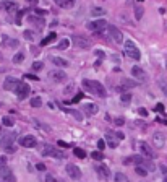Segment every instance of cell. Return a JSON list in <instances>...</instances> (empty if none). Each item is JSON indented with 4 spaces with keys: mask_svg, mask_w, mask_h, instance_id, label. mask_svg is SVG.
<instances>
[{
    "mask_svg": "<svg viewBox=\"0 0 167 182\" xmlns=\"http://www.w3.org/2000/svg\"><path fill=\"white\" fill-rule=\"evenodd\" d=\"M83 88H84L86 91L96 94V96H99V98H106V96H107L106 88H104V86L101 85L99 82H96V80H88V78L83 80Z\"/></svg>",
    "mask_w": 167,
    "mask_h": 182,
    "instance_id": "6da1fadb",
    "label": "cell"
},
{
    "mask_svg": "<svg viewBox=\"0 0 167 182\" xmlns=\"http://www.w3.org/2000/svg\"><path fill=\"white\" fill-rule=\"evenodd\" d=\"M123 52H125L127 57H130V59H133V60H140L141 59V52H140V49L136 47V44L133 41H125V49H123Z\"/></svg>",
    "mask_w": 167,
    "mask_h": 182,
    "instance_id": "7a4b0ae2",
    "label": "cell"
},
{
    "mask_svg": "<svg viewBox=\"0 0 167 182\" xmlns=\"http://www.w3.org/2000/svg\"><path fill=\"white\" fill-rule=\"evenodd\" d=\"M41 155H42V156H52V158H59V159L65 158V153H63L62 150L55 148V147H52V145H49V143H46L44 147H42V150H41Z\"/></svg>",
    "mask_w": 167,
    "mask_h": 182,
    "instance_id": "3957f363",
    "label": "cell"
},
{
    "mask_svg": "<svg viewBox=\"0 0 167 182\" xmlns=\"http://www.w3.org/2000/svg\"><path fill=\"white\" fill-rule=\"evenodd\" d=\"M109 25L106 23V20H96V21H89L88 25H86V28H88L89 31L93 33H101L104 30V28H107Z\"/></svg>",
    "mask_w": 167,
    "mask_h": 182,
    "instance_id": "277c9868",
    "label": "cell"
},
{
    "mask_svg": "<svg viewBox=\"0 0 167 182\" xmlns=\"http://www.w3.org/2000/svg\"><path fill=\"white\" fill-rule=\"evenodd\" d=\"M0 180H3V182H16L11 169H8L7 166H0Z\"/></svg>",
    "mask_w": 167,
    "mask_h": 182,
    "instance_id": "5b68a950",
    "label": "cell"
},
{
    "mask_svg": "<svg viewBox=\"0 0 167 182\" xmlns=\"http://www.w3.org/2000/svg\"><path fill=\"white\" fill-rule=\"evenodd\" d=\"M107 33L111 34V38H112L115 42H119V44H120V42L123 41V34H122V31L119 30L117 26H112V25H109V26H107Z\"/></svg>",
    "mask_w": 167,
    "mask_h": 182,
    "instance_id": "8992f818",
    "label": "cell"
},
{
    "mask_svg": "<svg viewBox=\"0 0 167 182\" xmlns=\"http://www.w3.org/2000/svg\"><path fill=\"white\" fill-rule=\"evenodd\" d=\"M20 83L21 82H20L18 78L8 77V78H5V82H3V90H7V91H16V88H18Z\"/></svg>",
    "mask_w": 167,
    "mask_h": 182,
    "instance_id": "52a82bcc",
    "label": "cell"
},
{
    "mask_svg": "<svg viewBox=\"0 0 167 182\" xmlns=\"http://www.w3.org/2000/svg\"><path fill=\"white\" fill-rule=\"evenodd\" d=\"M65 171H67L68 177L75 179V180H78L79 177H81V169H79V167H78L76 164H67V167H65Z\"/></svg>",
    "mask_w": 167,
    "mask_h": 182,
    "instance_id": "ba28073f",
    "label": "cell"
},
{
    "mask_svg": "<svg viewBox=\"0 0 167 182\" xmlns=\"http://www.w3.org/2000/svg\"><path fill=\"white\" fill-rule=\"evenodd\" d=\"M15 93H16V96H18L20 99H25V98H28V96H29L31 88H29V85H28V83H20Z\"/></svg>",
    "mask_w": 167,
    "mask_h": 182,
    "instance_id": "9c48e42d",
    "label": "cell"
},
{
    "mask_svg": "<svg viewBox=\"0 0 167 182\" xmlns=\"http://www.w3.org/2000/svg\"><path fill=\"white\" fill-rule=\"evenodd\" d=\"M20 145L25 148H34L36 145H38V140H36V137H33V135H26L23 138H20Z\"/></svg>",
    "mask_w": 167,
    "mask_h": 182,
    "instance_id": "30bf717a",
    "label": "cell"
},
{
    "mask_svg": "<svg viewBox=\"0 0 167 182\" xmlns=\"http://www.w3.org/2000/svg\"><path fill=\"white\" fill-rule=\"evenodd\" d=\"M49 78L55 83H62V82H65V78H67V73L62 70H52V72H49Z\"/></svg>",
    "mask_w": 167,
    "mask_h": 182,
    "instance_id": "8fae6325",
    "label": "cell"
},
{
    "mask_svg": "<svg viewBox=\"0 0 167 182\" xmlns=\"http://www.w3.org/2000/svg\"><path fill=\"white\" fill-rule=\"evenodd\" d=\"M132 75H133V78H138L140 82H144V80H148L146 72H144L141 67H138V65H135V67L132 68Z\"/></svg>",
    "mask_w": 167,
    "mask_h": 182,
    "instance_id": "7c38bea8",
    "label": "cell"
},
{
    "mask_svg": "<svg viewBox=\"0 0 167 182\" xmlns=\"http://www.w3.org/2000/svg\"><path fill=\"white\" fill-rule=\"evenodd\" d=\"M0 8L7 10L8 13H13V12H16V10H18V3H16V2H13V0H5V2L0 3Z\"/></svg>",
    "mask_w": 167,
    "mask_h": 182,
    "instance_id": "4fadbf2b",
    "label": "cell"
},
{
    "mask_svg": "<svg viewBox=\"0 0 167 182\" xmlns=\"http://www.w3.org/2000/svg\"><path fill=\"white\" fill-rule=\"evenodd\" d=\"M94 169H96L97 176H99L101 179H109V177H111V171H109V167L104 166V164H99V166L94 167Z\"/></svg>",
    "mask_w": 167,
    "mask_h": 182,
    "instance_id": "5bb4252c",
    "label": "cell"
},
{
    "mask_svg": "<svg viewBox=\"0 0 167 182\" xmlns=\"http://www.w3.org/2000/svg\"><path fill=\"white\" fill-rule=\"evenodd\" d=\"M152 143H154L156 148H162L164 143H165V137H164V133L156 132L154 135H152Z\"/></svg>",
    "mask_w": 167,
    "mask_h": 182,
    "instance_id": "9a60e30c",
    "label": "cell"
},
{
    "mask_svg": "<svg viewBox=\"0 0 167 182\" xmlns=\"http://www.w3.org/2000/svg\"><path fill=\"white\" fill-rule=\"evenodd\" d=\"M140 150H141V153H143V156H144V158H148V159L156 158L154 151L151 150V147H149L148 143H141V145H140Z\"/></svg>",
    "mask_w": 167,
    "mask_h": 182,
    "instance_id": "2e32d148",
    "label": "cell"
},
{
    "mask_svg": "<svg viewBox=\"0 0 167 182\" xmlns=\"http://www.w3.org/2000/svg\"><path fill=\"white\" fill-rule=\"evenodd\" d=\"M73 44H75L76 47L88 49V47H89V41L86 39V38H83V36H75V38H73Z\"/></svg>",
    "mask_w": 167,
    "mask_h": 182,
    "instance_id": "e0dca14e",
    "label": "cell"
},
{
    "mask_svg": "<svg viewBox=\"0 0 167 182\" xmlns=\"http://www.w3.org/2000/svg\"><path fill=\"white\" fill-rule=\"evenodd\" d=\"M83 111H84L86 115H94V114H97L99 107L93 103H88V104H83Z\"/></svg>",
    "mask_w": 167,
    "mask_h": 182,
    "instance_id": "ac0fdd59",
    "label": "cell"
},
{
    "mask_svg": "<svg viewBox=\"0 0 167 182\" xmlns=\"http://www.w3.org/2000/svg\"><path fill=\"white\" fill-rule=\"evenodd\" d=\"M106 143L109 145L111 148H117V145H119V138H114V135L109 132L107 135H106Z\"/></svg>",
    "mask_w": 167,
    "mask_h": 182,
    "instance_id": "d6986e66",
    "label": "cell"
},
{
    "mask_svg": "<svg viewBox=\"0 0 167 182\" xmlns=\"http://www.w3.org/2000/svg\"><path fill=\"white\" fill-rule=\"evenodd\" d=\"M16 138V133H10V135H7V137H3L2 138V145L7 148V147H11V143H13V140Z\"/></svg>",
    "mask_w": 167,
    "mask_h": 182,
    "instance_id": "ffe728a7",
    "label": "cell"
},
{
    "mask_svg": "<svg viewBox=\"0 0 167 182\" xmlns=\"http://www.w3.org/2000/svg\"><path fill=\"white\" fill-rule=\"evenodd\" d=\"M63 109V112H67V114H70V115H73V117L76 119V120H81L83 117H81V112H78V111H75V109H68V107H62Z\"/></svg>",
    "mask_w": 167,
    "mask_h": 182,
    "instance_id": "44dd1931",
    "label": "cell"
},
{
    "mask_svg": "<svg viewBox=\"0 0 167 182\" xmlns=\"http://www.w3.org/2000/svg\"><path fill=\"white\" fill-rule=\"evenodd\" d=\"M28 20H29V23H33V25H38L39 28H44V18H42V16H39V18L28 16Z\"/></svg>",
    "mask_w": 167,
    "mask_h": 182,
    "instance_id": "7402d4cb",
    "label": "cell"
},
{
    "mask_svg": "<svg viewBox=\"0 0 167 182\" xmlns=\"http://www.w3.org/2000/svg\"><path fill=\"white\" fill-rule=\"evenodd\" d=\"M54 2L62 7V8H70V7H73V0H54Z\"/></svg>",
    "mask_w": 167,
    "mask_h": 182,
    "instance_id": "603a6c76",
    "label": "cell"
},
{
    "mask_svg": "<svg viewBox=\"0 0 167 182\" xmlns=\"http://www.w3.org/2000/svg\"><path fill=\"white\" fill-rule=\"evenodd\" d=\"M52 62L55 65H59V67H68V60L60 59V57H52Z\"/></svg>",
    "mask_w": 167,
    "mask_h": 182,
    "instance_id": "cb8c5ba5",
    "label": "cell"
},
{
    "mask_svg": "<svg viewBox=\"0 0 167 182\" xmlns=\"http://www.w3.org/2000/svg\"><path fill=\"white\" fill-rule=\"evenodd\" d=\"M54 39H57V34H55V33H50V34L47 36V38H44V39L41 41V46H47L49 42H52Z\"/></svg>",
    "mask_w": 167,
    "mask_h": 182,
    "instance_id": "d4e9b609",
    "label": "cell"
},
{
    "mask_svg": "<svg viewBox=\"0 0 167 182\" xmlns=\"http://www.w3.org/2000/svg\"><path fill=\"white\" fill-rule=\"evenodd\" d=\"M104 13H107L104 8H101V7H94V8L91 10V15L93 16H101V15H104Z\"/></svg>",
    "mask_w": 167,
    "mask_h": 182,
    "instance_id": "484cf974",
    "label": "cell"
},
{
    "mask_svg": "<svg viewBox=\"0 0 167 182\" xmlns=\"http://www.w3.org/2000/svg\"><path fill=\"white\" fill-rule=\"evenodd\" d=\"M73 155L79 159H83V158H86V151L81 150V148H73Z\"/></svg>",
    "mask_w": 167,
    "mask_h": 182,
    "instance_id": "4316f807",
    "label": "cell"
},
{
    "mask_svg": "<svg viewBox=\"0 0 167 182\" xmlns=\"http://www.w3.org/2000/svg\"><path fill=\"white\" fill-rule=\"evenodd\" d=\"M135 172L138 174V176H141V177H144L148 174V171H146V167H144V166H136L135 167Z\"/></svg>",
    "mask_w": 167,
    "mask_h": 182,
    "instance_id": "83f0119b",
    "label": "cell"
},
{
    "mask_svg": "<svg viewBox=\"0 0 167 182\" xmlns=\"http://www.w3.org/2000/svg\"><path fill=\"white\" fill-rule=\"evenodd\" d=\"M91 158L96 159V161H102V159H104V155H102V151H93V153H91Z\"/></svg>",
    "mask_w": 167,
    "mask_h": 182,
    "instance_id": "f1b7e54d",
    "label": "cell"
},
{
    "mask_svg": "<svg viewBox=\"0 0 167 182\" xmlns=\"http://www.w3.org/2000/svg\"><path fill=\"white\" fill-rule=\"evenodd\" d=\"M2 124H3L5 127H13V125H15V120H13L11 117H3L2 119Z\"/></svg>",
    "mask_w": 167,
    "mask_h": 182,
    "instance_id": "f546056e",
    "label": "cell"
},
{
    "mask_svg": "<svg viewBox=\"0 0 167 182\" xmlns=\"http://www.w3.org/2000/svg\"><path fill=\"white\" fill-rule=\"evenodd\" d=\"M114 177H115V182H128L127 176H125V174H122V172H117Z\"/></svg>",
    "mask_w": 167,
    "mask_h": 182,
    "instance_id": "4dcf8cb0",
    "label": "cell"
},
{
    "mask_svg": "<svg viewBox=\"0 0 167 182\" xmlns=\"http://www.w3.org/2000/svg\"><path fill=\"white\" fill-rule=\"evenodd\" d=\"M68 44H70V41H68V39H62V41L59 42V44H57V49H59V50H63V49H67V47H68Z\"/></svg>",
    "mask_w": 167,
    "mask_h": 182,
    "instance_id": "1f68e13d",
    "label": "cell"
},
{
    "mask_svg": "<svg viewBox=\"0 0 167 182\" xmlns=\"http://www.w3.org/2000/svg\"><path fill=\"white\" fill-rule=\"evenodd\" d=\"M29 104H31L33 107H39V106H42V99L36 96V98H33V99H31V103H29Z\"/></svg>",
    "mask_w": 167,
    "mask_h": 182,
    "instance_id": "d6a6232c",
    "label": "cell"
},
{
    "mask_svg": "<svg viewBox=\"0 0 167 182\" xmlns=\"http://www.w3.org/2000/svg\"><path fill=\"white\" fill-rule=\"evenodd\" d=\"M143 13H144L143 7H136V10H135V18H136V20H141V18H143Z\"/></svg>",
    "mask_w": 167,
    "mask_h": 182,
    "instance_id": "836d02e7",
    "label": "cell"
},
{
    "mask_svg": "<svg viewBox=\"0 0 167 182\" xmlns=\"http://www.w3.org/2000/svg\"><path fill=\"white\" fill-rule=\"evenodd\" d=\"M120 101H122V103L123 104H128L130 103V101H132V94H122V96H120Z\"/></svg>",
    "mask_w": 167,
    "mask_h": 182,
    "instance_id": "e575fe53",
    "label": "cell"
},
{
    "mask_svg": "<svg viewBox=\"0 0 167 182\" xmlns=\"http://www.w3.org/2000/svg\"><path fill=\"white\" fill-rule=\"evenodd\" d=\"M23 59H25V54L23 52H18L15 57H13V62H15V63H21V62H23Z\"/></svg>",
    "mask_w": 167,
    "mask_h": 182,
    "instance_id": "d590c367",
    "label": "cell"
},
{
    "mask_svg": "<svg viewBox=\"0 0 167 182\" xmlns=\"http://www.w3.org/2000/svg\"><path fill=\"white\" fill-rule=\"evenodd\" d=\"M23 36H25V39H28V41H33V38H34V33H33V31H28V30H26V31L23 33Z\"/></svg>",
    "mask_w": 167,
    "mask_h": 182,
    "instance_id": "8d00e7d4",
    "label": "cell"
},
{
    "mask_svg": "<svg viewBox=\"0 0 167 182\" xmlns=\"http://www.w3.org/2000/svg\"><path fill=\"white\" fill-rule=\"evenodd\" d=\"M106 140H102V138H101V140H97V148H99V151H102L104 148H106Z\"/></svg>",
    "mask_w": 167,
    "mask_h": 182,
    "instance_id": "74e56055",
    "label": "cell"
},
{
    "mask_svg": "<svg viewBox=\"0 0 167 182\" xmlns=\"http://www.w3.org/2000/svg\"><path fill=\"white\" fill-rule=\"evenodd\" d=\"M36 15H38V16H42V18H44V16L47 15V10H41V8H36Z\"/></svg>",
    "mask_w": 167,
    "mask_h": 182,
    "instance_id": "f35d334b",
    "label": "cell"
},
{
    "mask_svg": "<svg viewBox=\"0 0 167 182\" xmlns=\"http://www.w3.org/2000/svg\"><path fill=\"white\" fill-rule=\"evenodd\" d=\"M46 182H62V180H59V179H55L52 174H47V177H46Z\"/></svg>",
    "mask_w": 167,
    "mask_h": 182,
    "instance_id": "ab89813d",
    "label": "cell"
},
{
    "mask_svg": "<svg viewBox=\"0 0 167 182\" xmlns=\"http://www.w3.org/2000/svg\"><path fill=\"white\" fill-rule=\"evenodd\" d=\"M138 114H140L141 117H148V111H146L144 107H140V109H138Z\"/></svg>",
    "mask_w": 167,
    "mask_h": 182,
    "instance_id": "60d3db41",
    "label": "cell"
},
{
    "mask_svg": "<svg viewBox=\"0 0 167 182\" xmlns=\"http://www.w3.org/2000/svg\"><path fill=\"white\" fill-rule=\"evenodd\" d=\"M81 99H83V93H78L76 96L71 99V103H78V101H81Z\"/></svg>",
    "mask_w": 167,
    "mask_h": 182,
    "instance_id": "b9f144b4",
    "label": "cell"
},
{
    "mask_svg": "<svg viewBox=\"0 0 167 182\" xmlns=\"http://www.w3.org/2000/svg\"><path fill=\"white\" fill-rule=\"evenodd\" d=\"M57 145H59V147H62V148H68V147H70V143L63 142V140H59V142H57Z\"/></svg>",
    "mask_w": 167,
    "mask_h": 182,
    "instance_id": "7bdbcfd3",
    "label": "cell"
},
{
    "mask_svg": "<svg viewBox=\"0 0 167 182\" xmlns=\"http://www.w3.org/2000/svg\"><path fill=\"white\" fill-rule=\"evenodd\" d=\"M42 68V62H34L33 63V70H41Z\"/></svg>",
    "mask_w": 167,
    "mask_h": 182,
    "instance_id": "ee69618b",
    "label": "cell"
},
{
    "mask_svg": "<svg viewBox=\"0 0 167 182\" xmlns=\"http://www.w3.org/2000/svg\"><path fill=\"white\" fill-rule=\"evenodd\" d=\"M25 13H26V12H20V13H18V15H16V25H18V26L21 25V16H23V15H25Z\"/></svg>",
    "mask_w": 167,
    "mask_h": 182,
    "instance_id": "f6af8a7d",
    "label": "cell"
},
{
    "mask_svg": "<svg viewBox=\"0 0 167 182\" xmlns=\"http://www.w3.org/2000/svg\"><path fill=\"white\" fill-rule=\"evenodd\" d=\"M25 78H29V80H34V82H38V80H39V77H36V75H29V73H26V75H25Z\"/></svg>",
    "mask_w": 167,
    "mask_h": 182,
    "instance_id": "bcb514c9",
    "label": "cell"
},
{
    "mask_svg": "<svg viewBox=\"0 0 167 182\" xmlns=\"http://www.w3.org/2000/svg\"><path fill=\"white\" fill-rule=\"evenodd\" d=\"M125 124V119L120 117V119H115V125H123Z\"/></svg>",
    "mask_w": 167,
    "mask_h": 182,
    "instance_id": "7dc6e473",
    "label": "cell"
},
{
    "mask_svg": "<svg viewBox=\"0 0 167 182\" xmlns=\"http://www.w3.org/2000/svg\"><path fill=\"white\" fill-rule=\"evenodd\" d=\"M36 169H38V171H46V166L42 164V163H39L38 166H36Z\"/></svg>",
    "mask_w": 167,
    "mask_h": 182,
    "instance_id": "c3c4849f",
    "label": "cell"
},
{
    "mask_svg": "<svg viewBox=\"0 0 167 182\" xmlns=\"http://www.w3.org/2000/svg\"><path fill=\"white\" fill-rule=\"evenodd\" d=\"M115 137H117L119 140H123V138H125V135H123L122 132H117V133H115Z\"/></svg>",
    "mask_w": 167,
    "mask_h": 182,
    "instance_id": "681fc988",
    "label": "cell"
},
{
    "mask_svg": "<svg viewBox=\"0 0 167 182\" xmlns=\"http://www.w3.org/2000/svg\"><path fill=\"white\" fill-rule=\"evenodd\" d=\"M161 88H162L164 94H165V96H167V85H165V83H161Z\"/></svg>",
    "mask_w": 167,
    "mask_h": 182,
    "instance_id": "f907efd6",
    "label": "cell"
},
{
    "mask_svg": "<svg viewBox=\"0 0 167 182\" xmlns=\"http://www.w3.org/2000/svg\"><path fill=\"white\" fill-rule=\"evenodd\" d=\"M26 2L29 3V5H38V2H39V0H26Z\"/></svg>",
    "mask_w": 167,
    "mask_h": 182,
    "instance_id": "816d5d0a",
    "label": "cell"
},
{
    "mask_svg": "<svg viewBox=\"0 0 167 182\" xmlns=\"http://www.w3.org/2000/svg\"><path fill=\"white\" fill-rule=\"evenodd\" d=\"M156 111H161V112H162V111H164V106H162V104H157V106H156Z\"/></svg>",
    "mask_w": 167,
    "mask_h": 182,
    "instance_id": "f5cc1de1",
    "label": "cell"
},
{
    "mask_svg": "<svg viewBox=\"0 0 167 182\" xmlns=\"http://www.w3.org/2000/svg\"><path fill=\"white\" fill-rule=\"evenodd\" d=\"M5 151H8V153H13V151H15V148H13V147H7V148H5Z\"/></svg>",
    "mask_w": 167,
    "mask_h": 182,
    "instance_id": "db71d44e",
    "label": "cell"
},
{
    "mask_svg": "<svg viewBox=\"0 0 167 182\" xmlns=\"http://www.w3.org/2000/svg\"><path fill=\"white\" fill-rule=\"evenodd\" d=\"M5 163H7V158H5V156H3V158H0V166H2V164L5 166Z\"/></svg>",
    "mask_w": 167,
    "mask_h": 182,
    "instance_id": "11a10c76",
    "label": "cell"
},
{
    "mask_svg": "<svg viewBox=\"0 0 167 182\" xmlns=\"http://www.w3.org/2000/svg\"><path fill=\"white\" fill-rule=\"evenodd\" d=\"M162 182H167V177H164V180H162Z\"/></svg>",
    "mask_w": 167,
    "mask_h": 182,
    "instance_id": "9f6ffc18",
    "label": "cell"
},
{
    "mask_svg": "<svg viewBox=\"0 0 167 182\" xmlns=\"http://www.w3.org/2000/svg\"><path fill=\"white\" fill-rule=\"evenodd\" d=\"M0 182H3V180H0Z\"/></svg>",
    "mask_w": 167,
    "mask_h": 182,
    "instance_id": "6f0895ef",
    "label": "cell"
}]
</instances>
